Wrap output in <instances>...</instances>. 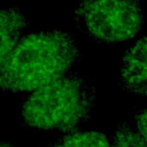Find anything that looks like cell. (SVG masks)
<instances>
[{
	"instance_id": "cell-1",
	"label": "cell",
	"mask_w": 147,
	"mask_h": 147,
	"mask_svg": "<svg viewBox=\"0 0 147 147\" xmlns=\"http://www.w3.org/2000/svg\"><path fill=\"white\" fill-rule=\"evenodd\" d=\"M80 59L74 37L65 31L23 34L0 65V91L32 92L69 72Z\"/></svg>"
},
{
	"instance_id": "cell-2",
	"label": "cell",
	"mask_w": 147,
	"mask_h": 147,
	"mask_svg": "<svg viewBox=\"0 0 147 147\" xmlns=\"http://www.w3.org/2000/svg\"><path fill=\"white\" fill-rule=\"evenodd\" d=\"M95 88L76 71L32 91L21 103L23 125L37 130L70 132L92 118Z\"/></svg>"
},
{
	"instance_id": "cell-3",
	"label": "cell",
	"mask_w": 147,
	"mask_h": 147,
	"mask_svg": "<svg viewBox=\"0 0 147 147\" xmlns=\"http://www.w3.org/2000/svg\"><path fill=\"white\" fill-rule=\"evenodd\" d=\"M74 20L94 41L116 44L137 36L144 15L140 0H79Z\"/></svg>"
},
{
	"instance_id": "cell-4",
	"label": "cell",
	"mask_w": 147,
	"mask_h": 147,
	"mask_svg": "<svg viewBox=\"0 0 147 147\" xmlns=\"http://www.w3.org/2000/svg\"><path fill=\"white\" fill-rule=\"evenodd\" d=\"M119 86L138 96H147V36L138 39L123 55Z\"/></svg>"
},
{
	"instance_id": "cell-5",
	"label": "cell",
	"mask_w": 147,
	"mask_h": 147,
	"mask_svg": "<svg viewBox=\"0 0 147 147\" xmlns=\"http://www.w3.org/2000/svg\"><path fill=\"white\" fill-rule=\"evenodd\" d=\"M28 25L29 20L17 6L0 8V65L11 53Z\"/></svg>"
},
{
	"instance_id": "cell-6",
	"label": "cell",
	"mask_w": 147,
	"mask_h": 147,
	"mask_svg": "<svg viewBox=\"0 0 147 147\" xmlns=\"http://www.w3.org/2000/svg\"><path fill=\"white\" fill-rule=\"evenodd\" d=\"M48 147H110L102 132L74 130L57 138Z\"/></svg>"
},
{
	"instance_id": "cell-7",
	"label": "cell",
	"mask_w": 147,
	"mask_h": 147,
	"mask_svg": "<svg viewBox=\"0 0 147 147\" xmlns=\"http://www.w3.org/2000/svg\"><path fill=\"white\" fill-rule=\"evenodd\" d=\"M111 147H147V142L130 123L122 122L114 132Z\"/></svg>"
},
{
	"instance_id": "cell-8",
	"label": "cell",
	"mask_w": 147,
	"mask_h": 147,
	"mask_svg": "<svg viewBox=\"0 0 147 147\" xmlns=\"http://www.w3.org/2000/svg\"><path fill=\"white\" fill-rule=\"evenodd\" d=\"M136 130L147 142V108L136 114Z\"/></svg>"
},
{
	"instance_id": "cell-9",
	"label": "cell",
	"mask_w": 147,
	"mask_h": 147,
	"mask_svg": "<svg viewBox=\"0 0 147 147\" xmlns=\"http://www.w3.org/2000/svg\"><path fill=\"white\" fill-rule=\"evenodd\" d=\"M0 147H16V146L10 145V144H6V142H1L0 144Z\"/></svg>"
}]
</instances>
